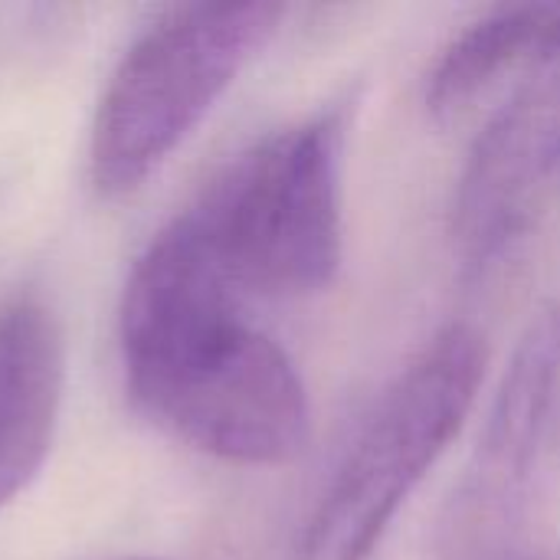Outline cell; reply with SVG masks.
Wrapping results in <instances>:
<instances>
[{"instance_id": "cell-1", "label": "cell", "mask_w": 560, "mask_h": 560, "mask_svg": "<svg viewBox=\"0 0 560 560\" xmlns=\"http://www.w3.org/2000/svg\"><path fill=\"white\" fill-rule=\"evenodd\" d=\"M187 220L135 262L118 318L135 407L187 446L236 466H285L305 453L312 407L292 358L240 308Z\"/></svg>"}, {"instance_id": "cell-2", "label": "cell", "mask_w": 560, "mask_h": 560, "mask_svg": "<svg viewBox=\"0 0 560 560\" xmlns=\"http://www.w3.org/2000/svg\"><path fill=\"white\" fill-rule=\"evenodd\" d=\"M348 102L243 151L184 213L240 295L299 299L341 266Z\"/></svg>"}, {"instance_id": "cell-3", "label": "cell", "mask_w": 560, "mask_h": 560, "mask_svg": "<svg viewBox=\"0 0 560 560\" xmlns=\"http://www.w3.org/2000/svg\"><path fill=\"white\" fill-rule=\"evenodd\" d=\"M279 3H184L161 13L118 59L92 125L89 171L102 197L135 194L210 115L272 39Z\"/></svg>"}, {"instance_id": "cell-4", "label": "cell", "mask_w": 560, "mask_h": 560, "mask_svg": "<svg viewBox=\"0 0 560 560\" xmlns=\"http://www.w3.org/2000/svg\"><path fill=\"white\" fill-rule=\"evenodd\" d=\"M486 341L472 325H446L390 381L331 482L325 486L295 560H371L397 512L440 463L476 407Z\"/></svg>"}, {"instance_id": "cell-5", "label": "cell", "mask_w": 560, "mask_h": 560, "mask_svg": "<svg viewBox=\"0 0 560 560\" xmlns=\"http://www.w3.org/2000/svg\"><path fill=\"white\" fill-rule=\"evenodd\" d=\"M560 384V308H541L505 368L440 532V560H532L522 548L538 446Z\"/></svg>"}, {"instance_id": "cell-6", "label": "cell", "mask_w": 560, "mask_h": 560, "mask_svg": "<svg viewBox=\"0 0 560 560\" xmlns=\"http://www.w3.org/2000/svg\"><path fill=\"white\" fill-rule=\"evenodd\" d=\"M560 180V33L476 138L453 203L466 276L495 266L535 223Z\"/></svg>"}, {"instance_id": "cell-7", "label": "cell", "mask_w": 560, "mask_h": 560, "mask_svg": "<svg viewBox=\"0 0 560 560\" xmlns=\"http://www.w3.org/2000/svg\"><path fill=\"white\" fill-rule=\"evenodd\" d=\"M66 348L52 312L36 299L0 308V509L43 469L59 420Z\"/></svg>"}, {"instance_id": "cell-8", "label": "cell", "mask_w": 560, "mask_h": 560, "mask_svg": "<svg viewBox=\"0 0 560 560\" xmlns=\"http://www.w3.org/2000/svg\"><path fill=\"white\" fill-rule=\"evenodd\" d=\"M560 33V3H505L466 26L427 79V108L456 118L505 72L532 66Z\"/></svg>"}, {"instance_id": "cell-9", "label": "cell", "mask_w": 560, "mask_h": 560, "mask_svg": "<svg viewBox=\"0 0 560 560\" xmlns=\"http://www.w3.org/2000/svg\"><path fill=\"white\" fill-rule=\"evenodd\" d=\"M105 560H151V558H105Z\"/></svg>"}, {"instance_id": "cell-10", "label": "cell", "mask_w": 560, "mask_h": 560, "mask_svg": "<svg viewBox=\"0 0 560 560\" xmlns=\"http://www.w3.org/2000/svg\"><path fill=\"white\" fill-rule=\"evenodd\" d=\"M532 560H560V558H532Z\"/></svg>"}]
</instances>
